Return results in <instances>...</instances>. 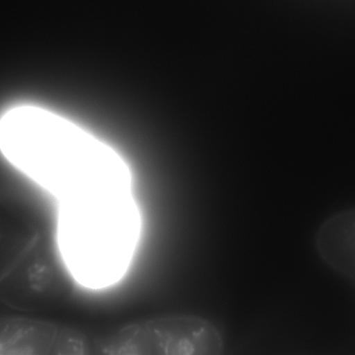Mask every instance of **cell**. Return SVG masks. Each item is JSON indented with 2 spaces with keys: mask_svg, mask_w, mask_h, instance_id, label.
<instances>
[{
  "mask_svg": "<svg viewBox=\"0 0 355 355\" xmlns=\"http://www.w3.org/2000/svg\"><path fill=\"white\" fill-rule=\"evenodd\" d=\"M141 224L131 189L98 191L60 200L57 242L71 277L92 289L119 281L130 264Z\"/></svg>",
  "mask_w": 355,
  "mask_h": 355,
  "instance_id": "obj_1",
  "label": "cell"
},
{
  "mask_svg": "<svg viewBox=\"0 0 355 355\" xmlns=\"http://www.w3.org/2000/svg\"><path fill=\"white\" fill-rule=\"evenodd\" d=\"M0 149L16 168L60 200L99 172L108 146L62 116L22 106L0 121Z\"/></svg>",
  "mask_w": 355,
  "mask_h": 355,
  "instance_id": "obj_2",
  "label": "cell"
},
{
  "mask_svg": "<svg viewBox=\"0 0 355 355\" xmlns=\"http://www.w3.org/2000/svg\"><path fill=\"white\" fill-rule=\"evenodd\" d=\"M92 338L94 355H223L225 351L216 324L187 313L136 320Z\"/></svg>",
  "mask_w": 355,
  "mask_h": 355,
  "instance_id": "obj_3",
  "label": "cell"
},
{
  "mask_svg": "<svg viewBox=\"0 0 355 355\" xmlns=\"http://www.w3.org/2000/svg\"><path fill=\"white\" fill-rule=\"evenodd\" d=\"M41 239L1 279L0 300L15 309L37 311L56 304L64 288L49 265Z\"/></svg>",
  "mask_w": 355,
  "mask_h": 355,
  "instance_id": "obj_4",
  "label": "cell"
},
{
  "mask_svg": "<svg viewBox=\"0 0 355 355\" xmlns=\"http://www.w3.org/2000/svg\"><path fill=\"white\" fill-rule=\"evenodd\" d=\"M354 209L338 211L325 219L315 236V246L322 262L334 271L354 282Z\"/></svg>",
  "mask_w": 355,
  "mask_h": 355,
  "instance_id": "obj_5",
  "label": "cell"
},
{
  "mask_svg": "<svg viewBox=\"0 0 355 355\" xmlns=\"http://www.w3.org/2000/svg\"><path fill=\"white\" fill-rule=\"evenodd\" d=\"M60 324L25 315L0 316V355H52Z\"/></svg>",
  "mask_w": 355,
  "mask_h": 355,
  "instance_id": "obj_6",
  "label": "cell"
},
{
  "mask_svg": "<svg viewBox=\"0 0 355 355\" xmlns=\"http://www.w3.org/2000/svg\"><path fill=\"white\" fill-rule=\"evenodd\" d=\"M38 232L25 218L0 203V279L37 243Z\"/></svg>",
  "mask_w": 355,
  "mask_h": 355,
  "instance_id": "obj_7",
  "label": "cell"
},
{
  "mask_svg": "<svg viewBox=\"0 0 355 355\" xmlns=\"http://www.w3.org/2000/svg\"><path fill=\"white\" fill-rule=\"evenodd\" d=\"M52 355H94L93 338L78 327L60 323Z\"/></svg>",
  "mask_w": 355,
  "mask_h": 355,
  "instance_id": "obj_8",
  "label": "cell"
}]
</instances>
